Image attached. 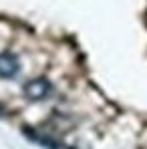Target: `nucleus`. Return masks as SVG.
Wrapping results in <instances>:
<instances>
[{"label":"nucleus","mask_w":147,"mask_h":149,"mask_svg":"<svg viewBox=\"0 0 147 149\" xmlns=\"http://www.w3.org/2000/svg\"><path fill=\"white\" fill-rule=\"evenodd\" d=\"M20 71V63L12 52H2L0 54V79H12Z\"/></svg>","instance_id":"f03ea898"},{"label":"nucleus","mask_w":147,"mask_h":149,"mask_svg":"<svg viewBox=\"0 0 147 149\" xmlns=\"http://www.w3.org/2000/svg\"><path fill=\"white\" fill-rule=\"evenodd\" d=\"M22 91H24L26 99H30V101H45V99H49L50 93H52V85H50L49 79L38 77V79H32V81L24 83Z\"/></svg>","instance_id":"f257e3e1"}]
</instances>
